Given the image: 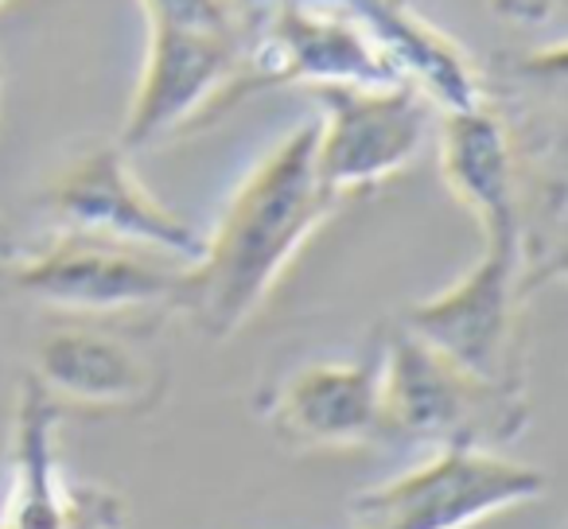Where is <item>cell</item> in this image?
Wrapping results in <instances>:
<instances>
[{
	"mask_svg": "<svg viewBox=\"0 0 568 529\" xmlns=\"http://www.w3.org/2000/svg\"><path fill=\"white\" fill-rule=\"evenodd\" d=\"M339 203L316 175V121H304L237 183L219 226L203 234V253L187 261L172 308L206 339L237 335Z\"/></svg>",
	"mask_w": 568,
	"mask_h": 529,
	"instance_id": "cell-1",
	"label": "cell"
},
{
	"mask_svg": "<svg viewBox=\"0 0 568 529\" xmlns=\"http://www.w3.org/2000/svg\"><path fill=\"white\" fill-rule=\"evenodd\" d=\"M526 428L521 382L483 378L409 327L382 339V440L498 451Z\"/></svg>",
	"mask_w": 568,
	"mask_h": 529,
	"instance_id": "cell-2",
	"label": "cell"
},
{
	"mask_svg": "<svg viewBox=\"0 0 568 529\" xmlns=\"http://www.w3.org/2000/svg\"><path fill=\"white\" fill-rule=\"evenodd\" d=\"M545 495V471L487 448H436L351 502V529H467Z\"/></svg>",
	"mask_w": 568,
	"mask_h": 529,
	"instance_id": "cell-3",
	"label": "cell"
},
{
	"mask_svg": "<svg viewBox=\"0 0 568 529\" xmlns=\"http://www.w3.org/2000/svg\"><path fill=\"white\" fill-rule=\"evenodd\" d=\"M534 285L526 237H483V257L452 288L413 304L405 327L483 378L521 382L514 374V324Z\"/></svg>",
	"mask_w": 568,
	"mask_h": 529,
	"instance_id": "cell-4",
	"label": "cell"
},
{
	"mask_svg": "<svg viewBox=\"0 0 568 529\" xmlns=\"http://www.w3.org/2000/svg\"><path fill=\"white\" fill-rule=\"evenodd\" d=\"M237 94L268 87H409L382 43L339 0H281Z\"/></svg>",
	"mask_w": 568,
	"mask_h": 529,
	"instance_id": "cell-5",
	"label": "cell"
},
{
	"mask_svg": "<svg viewBox=\"0 0 568 529\" xmlns=\"http://www.w3.org/2000/svg\"><path fill=\"white\" fill-rule=\"evenodd\" d=\"M316 118V175L332 195L397 175L428 136L425 98L413 87H312Z\"/></svg>",
	"mask_w": 568,
	"mask_h": 529,
	"instance_id": "cell-6",
	"label": "cell"
},
{
	"mask_svg": "<svg viewBox=\"0 0 568 529\" xmlns=\"http://www.w3.org/2000/svg\"><path fill=\"white\" fill-rule=\"evenodd\" d=\"M0 277L67 312H125L144 304L172 308L183 269H168L125 242L63 230V237L43 250H17L9 261H0Z\"/></svg>",
	"mask_w": 568,
	"mask_h": 529,
	"instance_id": "cell-7",
	"label": "cell"
},
{
	"mask_svg": "<svg viewBox=\"0 0 568 529\" xmlns=\"http://www.w3.org/2000/svg\"><path fill=\"white\" fill-rule=\"evenodd\" d=\"M59 226L71 234H94L125 245L164 250L180 261L203 253V234L172 214L141 180H136L129 152L121 144H94L71 167L55 175L43 195Z\"/></svg>",
	"mask_w": 568,
	"mask_h": 529,
	"instance_id": "cell-8",
	"label": "cell"
},
{
	"mask_svg": "<svg viewBox=\"0 0 568 529\" xmlns=\"http://www.w3.org/2000/svg\"><path fill=\"white\" fill-rule=\"evenodd\" d=\"M237 35L230 28L180 24V20H149V55L141 67L133 105H129L121 149L136 152L160 136L187 125L237 82Z\"/></svg>",
	"mask_w": 568,
	"mask_h": 529,
	"instance_id": "cell-9",
	"label": "cell"
},
{
	"mask_svg": "<svg viewBox=\"0 0 568 529\" xmlns=\"http://www.w3.org/2000/svg\"><path fill=\"white\" fill-rule=\"evenodd\" d=\"M265 425L293 451L382 444V343L355 363H312L268 389Z\"/></svg>",
	"mask_w": 568,
	"mask_h": 529,
	"instance_id": "cell-10",
	"label": "cell"
},
{
	"mask_svg": "<svg viewBox=\"0 0 568 529\" xmlns=\"http://www.w3.org/2000/svg\"><path fill=\"white\" fill-rule=\"evenodd\" d=\"M63 405L36 378L20 382L12 425V490L0 529H118L121 506L105 490H71L55 459Z\"/></svg>",
	"mask_w": 568,
	"mask_h": 529,
	"instance_id": "cell-11",
	"label": "cell"
},
{
	"mask_svg": "<svg viewBox=\"0 0 568 529\" xmlns=\"http://www.w3.org/2000/svg\"><path fill=\"white\" fill-rule=\"evenodd\" d=\"M36 382L59 405L90 413H141L164 394V378L129 343L102 332H59L36 355Z\"/></svg>",
	"mask_w": 568,
	"mask_h": 529,
	"instance_id": "cell-12",
	"label": "cell"
},
{
	"mask_svg": "<svg viewBox=\"0 0 568 529\" xmlns=\"http://www.w3.org/2000/svg\"><path fill=\"white\" fill-rule=\"evenodd\" d=\"M440 167L452 195L475 214L483 237H529L510 136L490 110H448Z\"/></svg>",
	"mask_w": 568,
	"mask_h": 529,
	"instance_id": "cell-13",
	"label": "cell"
},
{
	"mask_svg": "<svg viewBox=\"0 0 568 529\" xmlns=\"http://www.w3.org/2000/svg\"><path fill=\"white\" fill-rule=\"evenodd\" d=\"M363 28L382 43L402 79L420 98H433L440 110H471L483 102L479 71L452 35L433 28L409 0H339Z\"/></svg>",
	"mask_w": 568,
	"mask_h": 529,
	"instance_id": "cell-14",
	"label": "cell"
},
{
	"mask_svg": "<svg viewBox=\"0 0 568 529\" xmlns=\"http://www.w3.org/2000/svg\"><path fill=\"white\" fill-rule=\"evenodd\" d=\"M552 0H495V9L514 20H541Z\"/></svg>",
	"mask_w": 568,
	"mask_h": 529,
	"instance_id": "cell-15",
	"label": "cell"
},
{
	"mask_svg": "<svg viewBox=\"0 0 568 529\" xmlns=\"http://www.w3.org/2000/svg\"><path fill=\"white\" fill-rule=\"evenodd\" d=\"M17 250H20V245H17V237H12V226L0 218V261H9Z\"/></svg>",
	"mask_w": 568,
	"mask_h": 529,
	"instance_id": "cell-16",
	"label": "cell"
},
{
	"mask_svg": "<svg viewBox=\"0 0 568 529\" xmlns=\"http://www.w3.org/2000/svg\"><path fill=\"white\" fill-rule=\"evenodd\" d=\"M0 79H4V74H0Z\"/></svg>",
	"mask_w": 568,
	"mask_h": 529,
	"instance_id": "cell-17",
	"label": "cell"
}]
</instances>
